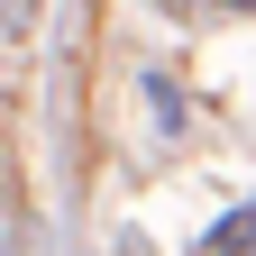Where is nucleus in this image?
<instances>
[{
	"label": "nucleus",
	"instance_id": "nucleus-2",
	"mask_svg": "<svg viewBox=\"0 0 256 256\" xmlns=\"http://www.w3.org/2000/svg\"><path fill=\"white\" fill-rule=\"evenodd\" d=\"M210 256H256V202H238L229 220H210Z\"/></svg>",
	"mask_w": 256,
	"mask_h": 256
},
{
	"label": "nucleus",
	"instance_id": "nucleus-5",
	"mask_svg": "<svg viewBox=\"0 0 256 256\" xmlns=\"http://www.w3.org/2000/svg\"><path fill=\"white\" fill-rule=\"evenodd\" d=\"M229 10H256V0H229Z\"/></svg>",
	"mask_w": 256,
	"mask_h": 256
},
{
	"label": "nucleus",
	"instance_id": "nucleus-1",
	"mask_svg": "<svg viewBox=\"0 0 256 256\" xmlns=\"http://www.w3.org/2000/svg\"><path fill=\"white\" fill-rule=\"evenodd\" d=\"M138 101H146V119H156V138H183V128H192V101H183V82L165 74V64L138 74Z\"/></svg>",
	"mask_w": 256,
	"mask_h": 256
},
{
	"label": "nucleus",
	"instance_id": "nucleus-3",
	"mask_svg": "<svg viewBox=\"0 0 256 256\" xmlns=\"http://www.w3.org/2000/svg\"><path fill=\"white\" fill-rule=\"evenodd\" d=\"M28 18H37V0H10V28H18V37H28Z\"/></svg>",
	"mask_w": 256,
	"mask_h": 256
},
{
	"label": "nucleus",
	"instance_id": "nucleus-4",
	"mask_svg": "<svg viewBox=\"0 0 256 256\" xmlns=\"http://www.w3.org/2000/svg\"><path fill=\"white\" fill-rule=\"evenodd\" d=\"M119 256H156V247H146V238H119Z\"/></svg>",
	"mask_w": 256,
	"mask_h": 256
}]
</instances>
